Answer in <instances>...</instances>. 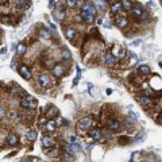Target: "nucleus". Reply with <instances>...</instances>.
<instances>
[{"mask_svg":"<svg viewBox=\"0 0 162 162\" xmlns=\"http://www.w3.org/2000/svg\"><path fill=\"white\" fill-rule=\"evenodd\" d=\"M28 0H16V4H15V7H16V10H26V8H28Z\"/></svg>","mask_w":162,"mask_h":162,"instance_id":"6ab92c4d","label":"nucleus"},{"mask_svg":"<svg viewBox=\"0 0 162 162\" xmlns=\"http://www.w3.org/2000/svg\"><path fill=\"white\" fill-rule=\"evenodd\" d=\"M61 58L62 60H70V53L68 50H63L62 53H61Z\"/></svg>","mask_w":162,"mask_h":162,"instance_id":"c85d7f7f","label":"nucleus"},{"mask_svg":"<svg viewBox=\"0 0 162 162\" xmlns=\"http://www.w3.org/2000/svg\"><path fill=\"white\" fill-rule=\"evenodd\" d=\"M92 124H93V119L91 116L82 118V119L78 120L77 123V131L78 132H85V131H88L91 128Z\"/></svg>","mask_w":162,"mask_h":162,"instance_id":"f257e3e1","label":"nucleus"},{"mask_svg":"<svg viewBox=\"0 0 162 162\" xmlns=\"http://www.w3.org/2000/svg\"><path fill=\"white\" fill-rule=\"evenodd\" d=\"M65 37H66L69 41H74V39L77 38V31H76L73 27L68 26V27L65 28Z\"/></svg>","mask_w":162,"mask_h":162,"instance_id":"9d476101","label":"nucleus"},{"mask_svg":"<svg viewBox=\"0 0 162 162\" xmlns=\"http://www.w3.org/2000/svg\"><path fill=\"white\" fill-rule=\"evenodd\" d=\"M38 34H39V37H41L42 39H50V38H51V37H50L49 30H46V28H39Z\"/></svg>","mask_w":162,"mask_h":162,"instance_id":"a878e982","label":"nucleus"},{"mask_svg":"<svg viewBox=\"0 0 162 162\" xmlns=\"http://www.w3.org/2000/svg\"><path fill=\"white\" fill-rule=\"evenodd\" d=\"M132 15H134L135 18H141L142 19V16L144 15V11H143V8H142V6L139 3H137L135 4V7H132Z\"/></svg>","mask_w":162,"mask_h":162,"instance_id":"9b49d317","label":"nucleus"},{"mask_svg":"<svg viewBox=\"0 0 162 162\" xmlns=\"http://www.w3.org/2000/svg\"><path fill=\"white\" fill-rule=\"evenodd\" d=\"M96 12H97V10L93 3H85L81 10V15H89V16H95Z\"/></svg>","mask_w":162,"mask_h":162,"instance_id":"7ed1b4c3","label":"nucleus"},{"mask_svg":"<svg viewBox=\"0 0 162 162\" xmlns=\"http://www.w3.org/2000/svg\"><path fill=\"white\" fill-rule=\"evenodd\" d=\"M18 73L20 74L22 78H25V80H30V78H31V72H30V69H28L26 65H19Z\"/></svg>","mask_w":162,"mask_h":162,"instance_id":"0eeeda50","label":"nucleus"},{"mask_svg":"<svg viewBox=\"0 0 162 162\" xmlns=\"http://www.w3.org/2000/svg\"><path fill=\"white\" fill-rule=\"evenodd\" d=\"M128 142H130V139H128V138H123V137L119 138V143H128Z\"/></svg>","mask_w":162,"mask_h":162,"instance_id":"473e14b6","label":"nucleus"},{"mask_svg":"<svg viewBox=\"0 0 162 162\" xmlns=\"http://www.w3.org/2000/svg\"><path fill=\"white\" fill-rule=\"evenodd\" d=\"M107 128L111 132H119V131H122V124H120V122H118L115 119H109L107 122Z\"/></svg>","mask_w":162,"mask_h":162,"instance_id":"20e7f679","label":"nucleus"},{"mask_svg":"<svg viewBox=\"0 0 162 162\" xmlns=\"http://www.w3.org/2000/svg\"><path fill=\"white\" fill-rule=\"evenodd\" d=\"M62 123H63V126H68V120L63 119V120H62Z\"/></svg>","mask_w":162,"mask_h":162,"instance_id":"58836bf2","label":"nucleus"},{"mask_svg":"<svg viewBox=\"0 0 162 162\" xmlns=\"http://www.w3.org/2000/svg\"><path fill=\"white\" fill-rule=\"evenodd\" d=\"M38 84H39V87H42V88H47V87H50L51 80H50L49 74H39L38 76Z\"/></svg>","mask_w":162,"mask_h":162,"instance_id":"423d86ee","label":"nucleus"},{"mask_svg":"<svg viewBox=\"0 0 162 162\" xmlns=\"http://www.w3.org/2000/svg\"><path fill=\"white\" fill-rule=\"evenodd\" d=\"M115 25L120 28H124L127 26V18L126 16H116V19H115Z\"/></svg>","mask_w":162,"mask_h":162,"instance_id":"a211bd4d","label":"nucleus"},{"mask_svg":"<svg viewBox=\"0 0 162 162\" xmlns=\"http://www.w3.org/2000/svg\"><path fill=\"white\" fill-rule=\"evenodd\" d=\"M122 10H123V8H122V3H115L112 7H111V14H112V15H118Z\"/></svg>","mask_w":162,"mask_h":162,"instance_id":"b1692460","label":"nucleus"},{"mask_svg":"<svg viewBox=\"0 0 162 162\" xmlns=\"http://www.w3.org/2000/svg\"><path fill=\"white\" fill-rule=\"evenodd\" d=\"M23 162H31V161H23Z\"/></svg>","mask_w":162,"mask_h":162,"instance_id":"ea45409f","label":"nucleus"},{"mask_svg":"<svg viewBox=\"0 0 162 162\" xmlns=\"http://www.w3.org/2000/svg\"><path fill=\"white\" fill-rule=\"evenodd\" d=\"M89 34H91V35H96L97 38H99V31H97V28L96 27H92L91 30H89Z\"/></svg>","mask_w":162,"mask_h":162,"instance_id":"2f4dec72","label":"nucleus"},{"mask_svg":"<svg viewBox=\"0 0 162 162\" xmlns=\"http://www.w3.org/2000/svg\"><path fill=\"white\" fill-rule=\"evenodd\" d=\"M95 6H97L96 10H99V11H106L107 10V3L104 1V0H96Z\"/></svg>","mask_w":162,"mask_h":162,"instance_id":"bb28decb","label":"nucleus"},{"mask_svg":"<svg viewBox=\"0 0 162 162\" xmlns=\"http://www.w3.org/2000/svg\"><path fill=\"white\" fill-rule=\"evenodd\" d=\"M37 137H38L37 131L30 130V131H27V132H26V138H27V141H30V142H34L37 139Z\"/></svg>","mask_w":162,"mask_h":162,"instance_id":"393cba45","label":"nucleus"},{"mask_svg":"<svg viewBox=\"0 0 162 162\" xmlns=\"http://www.w3.org/2000/svg\"><path fill=\"white\" fill-rule=\"evenodd\" d=\"M20 106L27 109H35L37 107H38V101H37V99L32 97V96H26V97L22 99Z\"/></svg>","mask_w":162,"mask_h":162,"instance_id":"f03ea898","label":"nucleus"},{"mask_svg":"<svg viewBox=\"0 0 162 162\" xmlns=\"http://www.w3.org/2000/svg\"><path fill=\"white\" fill-rule=\"evenodd\" d=\"M53 74L56 77H62L63 74H65V68L62 65H56L53 66Z\"/></svg>","mask_w":162,"mask_h":162,"instance_id":"4468645a","label":"nucleus"},{"mask_svg":"<svg viewBox=\"0 0 162 162\" xmlns=\"http://www.w3.org/2000/svg\"><path fill=\"white\" fill-rule=\"evenodd\" d=\"M69 142H70L72 144H73V143H77V138L73 137V135H70V137H69Z\"/></svg>","mask_w":162,"mask_h":162,"instance_id":"f704fd0d","label":"nucleus"},{"mask_svg":"<svg viewBox=\"0 0 162 162\" xmlns=\"http://www.w3.org/2000/svg\"><path fill=\"white\" fill-rule=\"evenodd\" d=\"M10 116L12 120H20V115H19V112H11Z\"/></svg>","mask_w":162,"mask_h":162,"instance_id":"c756f323","label":"nucleus"},{"mask_svg":"<svg viewBox=\"0 0 162 162\" xmlns=\"http://www.w3.org/2000/svg\"><path fill=\"white\" fill-rule=\"evenodd\" d=\"M130 116H131V118H132V119H135V120H137V119H138V116H137V115H135V113H134V112H130Z\"/></svg>","mask_w":162,"mask_h":162,"instance_id":"4c0bfd02","label":"nucleus"},{"mask_svg":"<svg viewBox=\"0 0 162 162\" xmlns=\"http://www.w3.org/2000/svg\"><path fill=\"white\" fill-rule=\"evenodd\" d=\"M155 122H157L158 124H161V126H162V112L159 113V115H158L157 118H155Z\"/></svg>","mask_w":162,"mask_h":162,"instance_id":"72a5a7b5","label":"nucleus"},{"mask_svg":"<svg viewBox=\"0 0 162 162\" xmlns=\"http://www.w3.org/2000/svg\"><path fill=\"white\" fill-rule=\"evenodd\" d=\"M132 7H134V4H132L131 0H123V1H122V8H123L124 11H131Z\"/></svg>","mask_w":162,"mask_h":162,"instance_id":"4be33fe9","label":"nucleus"},{"mask_svg":"<svg viewBox=\"0 0 162 162\" xmlns=\"http://www.w3.org/2000/svg\"><path fill=\"white\" fill-rule=\"evenodd\" d=\"M42 144H43V147L45 149H53L54 146V139L50 135H43L42 137Z\"/></svg>","mask_w":162,"mask_h":162,"instance_id":"1a4fd4ad","label":"nucleus"},{"mask_svg":"<svg viewBox=\"0 0 162 162\" xmlns=\"http://www.w3.org/2000/svg\"><path fill=\"white\" fill-rule=\"evenodd\" d=\"M138 101L141 103L142 106H144V107H147V106H150V104H151V99H150L149 96H142V97H138Z\"/></svg>","mask_w":162,"mask_h":162,"instance_id":"5701e85b","label":"nucleus"},{"mask_svg":"<svg viewBox=\"0 0 162 162\" xmlns=\"http://www.w3.org/2000/svg\"><path fill=\"white\" fill-rule=\"evenodd\" d=\"M101 131L99 130V128H95V130H92L91 132H89V138H91L92 141H100L101 139Z\"/></svg>","mask_w":162,"mask_h":162,"instance_id":"dca6fc26","label":"nucleus"},{"mask_svg":"<svg viewBox=\"0 0 162 162\" xmlns=\"http://www.w3.org/2000/svg\"><path fill=\"white\" fill-rule=\"evenodd\" d=\"M60 115V109L57 108L56 106H47L46 107V112H45V116L47 119H54L56 116Z\"/></svg>","mask_w":162,"mask_h":162,"instance_id":"39448f33","label":"nucleus"},{"mask_svg":"<svg viewBox=\"0 0 162 162\" xmlns=\"http://www.w3.org/2000/svg\"><path fill=\"white\" fill-rule=\"evenodd\" d=\"M112 54L115 57H119V58H124V57H126V49H123V47H116V50H113Z\"/></svg>","mask_w":162,"mask_h":162,"instance_id":"aec40b11","label":"nucleus"},{"mask_svg":"<svg viewBox=\"0 0 162 162\" xmlns=\"http://www.w3.org/2000/svg\"><path fill=\"white\" fill-rule=\"evenodd\" d=\"M65 15H66V8L63 7V6H58L57 10L54 11V19L56 20H62L65 18Z\"/></svg>","mask_w":162,"mask_h":162,"instance_id":"6e6552de","label":"nucleus"},{"mask_svg":"<svg viewBox=\"0 0 162 162\" xmlns=\"http://www.w3.org/2000/svg\"><path fill=\"white\" fill-rule=\"evenodd\" d=\"M4 116H6V111H4V108L0 107V118H4Z\"/></svg>","mask_w":162,"mask_h":162,"instance_id":"c9c22d12","label":"nucleus"},{"mask_svg":"<svg viewBox=\"0 0 162 162\" xmlns=\"http://www.w3.org/2000/svg\"><path fill=\"white\" fill-rule=\"evenodd\" d=\"M63 157L68 159H72L74 157V149L72 144H69V146H65L63 147Z\"/></svg>","mask_w":162,"mask_h":162,"instance_id":"f8f14e48","label":"nucleus"},{"mask_svg":"<svg viewBox=\"0 0 162 162\" xmlns=\"http://www.w3.org/2000/svg\"><path fill=\"white\" fill-rule=\"evenodd\" d=\"M66 4L69 7H77V0H66Z\"/></svg>","mask_w":162,"mask_h":162,"instance_id":"7c9ffc66","label":"nucleus"},{"mask_svg":"<svg viewBox=\"0 0 162 162\" xmlns=\"http://www.w3.org/2000/svg\"><path fill=\"white\" fill-rule=\"evenodd\" d=\"M138 72H139L142 76H147V74H150V68H149L147 65H142V66H139Z\"/></svg>","mask_w":162,"mask_h":162,"instance_id":"cd10ccee","label":"nucleus"},{"mask_svg":"<svg viewBox=\"0 0 162 162\" xmlns=\"http://www.w3.org/2000/svg\"><path fill=\"white\" fill-rule=\"evenodd\" d=\"M54 1H56V0H50V1H49V8L54 7Z\"/></svg>","mask_w":162,"mask_h":162,"instance_id":"e433bc0d","label":"nucleus"},{"mask_svg":"<svg viewBox=\"0 0 162 162\" xmlns=\"http://www.w3.org/2000/svg\"><path fill=\"white\" fill-rule=\"evenodd\" d=\"M6 142H7L8 146H16L19 142V138L16 134H10L7 138H6Z\"/></svg>","mask_w":162,"mask_h":162,"instance_id":"ddd939ff","label":"nucleus"},{"mask_svg":"<svg viewBox=\"0 0 162 162\" xmlns=\"http://www.w3.org/2000/svg\"><path fill=\"white\" fill-rule=\"evenodd\" d=\"M104 61H106L107 65L112 66V65H115V63H116V57L113 56L111 51H108V53L106 54V58H104Z\"/></svg>","mask_w":162,"mask_h":162,"instance_id":"2eb2a0df","label":"nucleus"},{"mask_svg":"<svg viewBox=\"0 0 162 162\" xmlns=\"http://www.w3.org/2000/svg\"><path fill=\"white\" fill-rule=\"evenodd\" d=\"M57 127H58V124H57L56 120L50 119L49 122L46 123L45 128H46V131H49V132H53V131H56V130H57Z\"/></svg>","mask_w":162,"mask_h":162,"instance_id":"f3484780","label":"nucleus"},{"mask_svg":"<svg viewBox=\"0 0 162 162\" xmlns=\"http://www.w3.org/2000/svg\"><path fill=\"white\" fill-rule=\"evenodd\" d=\"M27 51V47H26L25 43H19L18 46H16V56H23V54Z\"/></svg>","mask_w":162,"mask_h":162,"instance_id":"412c9836","label":"nucleus"}]
</instances>
